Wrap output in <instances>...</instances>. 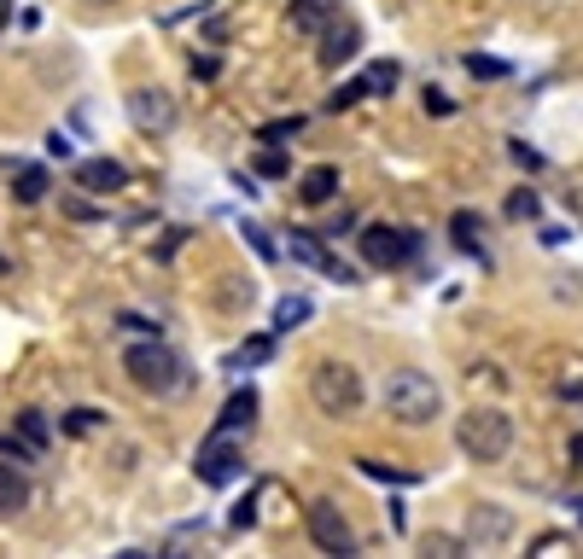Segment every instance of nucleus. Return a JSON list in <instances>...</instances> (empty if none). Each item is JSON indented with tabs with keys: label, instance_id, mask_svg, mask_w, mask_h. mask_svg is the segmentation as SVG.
Instances as JSON below:
<instances>
[{
	"label": "nucleus",
	"instance_id": "nucleus-1",
	"mask_svg": "<svg viewBox=\"0 0 583 559\" xmlns=\"http://www.w3.org/2000/svg\"><path fill=\"white\" fill-rule=\"evenodd\" d=\"M379 402H385V414H391L403 431H420V426H432V420L444 414V391H438V379L420 373V367H397V373L385 379Z\"/></svg>",
	"mask_w": 583,
	"mask_h": 559
},
{
	"label": "nucleus",
	"instance_id": "nucleus-2",
	"mask_svg": "<svg viewBox=\"0 0 583 559\" xmlns=\"http://www.w3.org/2000/svg\"><path fill=\"white\" fill-rule=\"evenodd\" d=\"M455 449L479 466H502L514 455V414L508 408H467L455 420Z\"/></svg>",
	"mask_w": 583,
	"mask_h": 559
},
{
	"label": "nucleus",
	"instance_id": "nucleus-3",
	"mask_svg": "<svg viewBox=\"0 0 583 559\" xmlns=\"http://www.w3.org/2000/svg\"><path fill=\"white\" fill-rule=\"evenodd\" d=\"M309 402L327 414V420H356L362 414V373L339 356H321L309 367Z\"/></svg>",
	"mask_w": 583,
	"mask_h": 559
},
{
	"label": "nucleus",
	"instance_id": "nucleus-4",
	"mask_svg": "<svg viewBox=\"0 0 583 559\" xmlns=\"http://www.w3.org/2000/svg\"><path fill=\"white\" fill-rule=\"evenodd\" d=\"M123 373H129V385H135V391L170 396L175 385H181V356H175L158 332H146V338H135V344L123 350Z\"/></svg>",
	"mask_w": 583,
	"mask_h": 559
},
{
	"label": "nucleus",
	"instance_id": "nucleus-5",
	"mask_svg": "<svg viewBox=\"0 0 583 559\" xmlns=\"http://www.w3.org/2000/svg\"><path fill=\"white\" fill-rule=\"evenodd\" d=\"M193 472H199V484H210V490H228V484H234V478L245 472L240 437H228V431H210L205 443H199V455H193Z\"/></svg>",
	"mask_w": 583,
	"mask_h": 559
},
{
	"label": "nucleus",
	"instance_id": "nucleus-6",
	"mask_svg": "<svg viewBox=\"0 0 583 559\" xmlns=\"http://www.w3.org/2000/svg\"><path fill=\"white\" fill-rule=\"evenodd\" d=\"M414 257H420V233L414 228H385V222L362 228V263L368 268H403Z\"/></svg>",
	"mask_w": 583,
	"mask_h": 559
},
{
	"label": "nucleus",
	"instance_id": "nucleus-7",
	"mask_svg": "<svg viewBox=\"0 0 583 559\" xmlns=\"http://www.w3.org/2000/svg\"><path fill=\"white\" fill-rule=\"evenodd\" d=\"M304 519H309V542H315L321 554H356V548H362L356 530H350V519H344L333 501H309Z\"/></svg>",
	"mask_w": 583,
	"mask_h": 559
},
{
	"label": "nucleus",
	"instance_id": "nucleus-8",
	"mask_svg": "<svg viewBox=\"0 0 583 559\" xmlns=\"http://www.w3.org/2000/svg\"><path fill=\"white\" fill-rule=\"evenodd\" d=\"M129 123L140 134H175L181 111H175L170 88H129Z\"/></svg>",
	"mask_w": 583,
	"mask_h": 559
},
{
	"label": "nucleus",
	"instance_id": "nucleus-9",
	"mask_svg": "<svg viewBox=\"0 0 583 559\" xmlns=\"http://www.w3.org/2000/svg\"><path fill=\"white\" fill-rule=\"evenodd\" d=\"M508 536H514V513L508 507H496V501H473L467 507V530H461L467 548H502Z\"/></svg>",
	"mask_w": 583,
	"mask_h": 559
},
{
	"label": "nucleus",
	"instance_id": "nucleus-10",
	"mask_svg": "<svg viewBox=\"0 0 583 559\" xmlns=\"http://www.w3.org/2000/svg\"><path fill=\"white\" fill-rule=\"evenodd\" d=\"M356 53H362V30H356L350 18H339V12H333V18L321 24V65L339 70V65H350Z\"/></svg>",
	"mask_w": 583,
	"mask_h": 559
},
{
	"label": "nucleus",
	"instance_id": "nucleus-11",
	"mask_svg": "<svg viewBox=\"0 0 583 559\" xmlns=\"http://www.w3.org/2000/svg\"><path fill=\"white\" fill-rule=\"evenodd\" d=\"M76 187H82V193H123V187H129V169L117 164V158H82V164H76Z\"/></svg>",
	"mask_w": 583,
	"mask_h": 559
},
{
	"label": "nucleus",
	"instance_id": "nucleus-12",
	"mask_svg": "<svg viewBox=\"0 0 583 559\" xmlns=\"http://www.w3.org/2000/svg\"><path fill=\"white\" fill-rule=\"evenodd\" d=\"M339 187H344L339 164H315V169H304V181H298V198H304L309 210H321V204H333V198H339Z\"/></svg>",
	"mask_w": 583,
	"mask_h": 559
},
{
	"label": "nucleus",
	"instance_id": "nucleus-13",
	"mask_svg": "<svg viewBox=\"0 0 583 559\" xmlns=\"http://www.w3.org/2000/svg\"><path fill=\"white\" fill-rule=\"evenodd\" d=\"M257 426V391L251 385H240V391L222 402V414H216V431H228V437H240V431Z\"/></svg>",
	"mask_w": 583,
	"mask_h": 559
},
{
	"label": "nucleus",
	"instance_id": "nucleus-14",
	"mask_svg": "<svg viewBox=\"0 0 583 559\" xmlns=\"http://www.w3.org/2000/svg\"><path fill=\"white\" fill-rule=\"evenodd\" d=\"M30 507V478L18 472V461H0V519H18Z\"/></svg>",
	"mask_w": 583,
	"mask_h": 559
},
{
	"label": "nucleus",
	"instance_id": "nucleus-15",
	"mask_svg": "<svg viewBox=\"0 0 583 559\" xmlns=\"http://www.w3.org/2000/svg\"><path fill=\"white\" fill-rule=\"evenodd\" d=\"M327 18H333V0H292V12H286V24L298 35H321Z\"/></svg>",
	"mask_w": 583,
	"mask_h": 559
},
{
	"label": "nucleus",
	"instance_id": "nucleus-16",
	"mask_svg": "<svg viewBox=\"0 0 583 559\" xmlns=\"http://www.w3.org/2000/svg\"><path fill=\"white\" fill-rule=\"evenodd\" d=\"M12 198H18V204H41V198H47V169L24 164L18 175H12Z\"/></svg>",
	"mask_w": 583,
	"mask_h": 559
},
{
	"label": "nucleus",
	"instance_id": "nucleus-17",
	"mask_svg": "<svg viewBox=\"0 0 583 559\" xmlns=\"http://www.w3.org/2000/svg\"><path fill=\"white\" fill-rule=\"evenodd\" d=\"M18 443H24L30 455L47 449V414H41V408H24V414H18Z\"/></svg>",
	"mask_w": 583,
	"mask_h": 559
},
{
	"label": "nucleus",
	"instance_id": "nucleus-18",
	"mask_svg": "<svg viewBox=\"0 0 583 559\" xmlns=\"http://www.w3.org/2000/svg\"><path fill=\"white\" fill-rule=\"evenodd\" d=\"M309 309H315V303H309L304 292L280 297V303H275V332H292V327H304V321H309Z\"/></svg>",
	"mask_w": 583,
	"mask_h": 559
},
{
	"label": "nucleus",
	"instance_id": "nucleus-19",
	"mask_svg": "<svg viewBox=\"0 0 583 559\" xmlns=\"http://www.w3.org/2000/svg\"><path fill=\"white\" fill-rule=\"evenodd\" d=\"M397 82H403V70L391 65V59H379V65H368V70H362V88H368V94H391Z\"/></svg>",
	"mask_w": 583,
	"mask_h": 559
},
{
	"label": "nucleus",
	"instance_id": "nucleus-20",
	"mask_svg": "<svg viewBox=\"0 0 583 559\" xmlns=\"http://www.w3.org/2000/svg\"><path fill=\"white\" fill-rule=\"evenodd\" d=\"M269 356H275V338H245L240 350L228 356V367H263Z\"/></svg>",
	"mask_w": 583,
	"mask_h": 559
},
{
	"label": "nucleus",
	"instance_id": "nucleus-21",
	"mask_svg": "<svg viewBox=\"0 0 583 559\" xmlns=\"http://www.w3.org/2000/svg\"><path fill=\"white\" fill-rule=\"evenodd\" d=\"M543 216V198L531 193V187H514L508 193V222H537Z\"/></svg>",
	"mask_w": 583,
	"mask_h": 559
},
{
	"label": "nucleus",
	"instance_id": "nucleus-22",
	"mask_svg": "<svg viewBox=\"0 0 583 559\" xmlns=\"http://www.w3.org/2000/svg\"><path fill=\"white\" fill-rule=\"evenodd\" d=\"M286 251H292L298 263H309V268H321V263H327V245H321L315 233H292V239H286Z\"/></svg>",
	"mask_w": 583,
	"mask_h": 559
},
{
	"label": "nucleus",
	"instance_id": "nucleus-23",
	"mask_svg": "<svg viewBox=\"0 0 583 559\" xmlns=\"http://www.w3.org/2000/svg\"><path fill=\"white\" fill-rule=\"evenodd\" d=\"M100 426H105L100 408H70V414H65V431H70V437H94Z\"/></svg>",
	"mask_w": 583,
	"mask_h": 559
},
{
	"label": "nucleus",
	"instance_id": "nucleus-24",
	"mask_svg": "<svg viewBox=\"0 0 583 559\" xmlns=\"http://www.w3.org/2000/svg\"><path fill=\"white\" fill-rule=\"evenodd\" d=\"M362 94H368V88H362V76H350V82H339V88H333V99H327V111H350V105H356Z\"/></svg>",
	"mask_w": 583,
	"mask_h": 559
},
{
	"label": "nucleus",
	"instance_id": "nucleus-25",
	"mask_svg": "<svg viewBox=\"0 0 583 559\" xmlns=\"http://www.w3.org/2000/svg\"><path fill=\"white\" fill-rule=\"evenodd\" d=\"M245 245H251V251H257V257H263V263H275V257H280V251H275V239H269V233H263V228H257V222H245Z\"/></svg>",
	"mask_w": 583,
	"mask_h": 559
},
{
	"label": "nucleus",
	"instance_id": "nucleus-26",
	"mask_svg": "<svg viewBox=\"0 0 583 559\" xmlns=\"http://www.w3.org/2000/svg\"><path fill=\"white\" fill-rule=\"evenodd\" d=\"M292 134H304V117H292V123H269V129L257 134V140H263V146H286Z\"/></svg>",
	"mask_w": 583,
	"mask_h": 559
},
{
	"label": "nucleus",
	"instance_id": "nucleus-27",
	"mask_svg": "<svg viewBox=\"0 0 583 559\" xmlns=\"http://www.w3.org/2000/svg\"><path fill=\"white\" fill-rule=\"evenodd\" d=\"M467 70H473V76H490V82H502V76H508L502 59H479V53H467Z\"/></svg>",
	"mask_w": 583,
	"mask_h": 559
},
{
	"label": "nucleus",
	"instance_id": "nucleus-28",
	"mask_svg": "<svg viewBox=\"0 0 583 559\" xmlns=\"http://www.w3.org/2000/svg\"><path fill=\"white\" fill-rule=\"evenodd\" d=\"M321 274H327V280H339V286H356V280H362V274H356L350 263H339V257H327V263H321Z\"/></svg>",
	"mask_w": 583,
	"mask_h": 559
},
{
	"label": "nucleus",
	"instance_id": "nucleus-29",
	"mask_svg": "<svg viewBox=\"0 0 583 559\" xmlns=\"http://www.w3.org/2000/svg\"><path fill=\"white\" fill-rule=\"evenodd\" d=\"M362 472H368V478H385V484H409V472H391V466H379V461H368V455H362Z\"/></svg>",
	"mask_w": 583,
	"mask_h": 559
},
{
	"label": "nucleus",
	"instance_id": "nucleus-30",
	"mask_svg": "<svg viewBox=\"0 0 583 559\" xmlns=\"http://www.w3.org/2000/svg\"><path fill=\"white\" fill-rule=\"evenodd\" d=\"M257 175H269V181H280V175H286V158H280L275 146H269V152L257 158Z\"/></svg>",
	"mask_w": 583,
	"mask_h": 559
},
{
	"label": "nucleus",
	"instance_id": "nucleus-31",
	"mask_svg": "<svg viewBox=\"0 0 583 559\" xmlns=\"http://www.w3.org/2000/svg\"><path fill=\"white\" fill-rule=\"evenodd\" d=\"M228 525H234V530H251V525H257V501H251V495L234 507V519H228Z\"/></svg>",
	"mask_w": 583,
	"mask_h": 559
},
{
	"label": "nucleus",
	"instance_id": "nucleus-32",
	"mask_svg": "<svg viewBox=\"0 0 583 559\" xmlns=\"http://www.w3.org/2000/svg\"><path fill=\"white\" fill-rule=\"evenodd\" d=\"M0 461H18V466H24V461H35V455L18 443V437H0Z\"/></svg>",
	"mask_w": 583,
	"mask_h": 559
},
{
	"label": "nucleus",
	"instance_id": "nucleus-33",
	"mask_svg": "<svg viewBox=\"0 0 583 559\" xmlns=\"http://www.w3.org/2000/svg\"><path fill=\"white\" fill-rule=\"evenodd\" d=\"M65 216H76V222H100V210H94L88 198H65Z\"/></svg>",
	"mask_w": 583,
	"mask_h": 559
},
{
	"label": "nucleus",
	"instance_id": "nucleus-34",
	"mask_svg": "<svg viewBox=\"0 0 583 559\" xmlns=\"http://www.w3.org/2000/svg\"><path fill=\"white\" fill-rule=\"evenodd\" d=\"M566 548H572V536H560V530L537 536V554H566Z\"/></svg>",
	"mask_w": 583,
	"mask_h": 559
},
{
	"label": "nucleus",
	"instance_id": "nucleus-35",
	"mask_svg": "<svg viewBox=\"0 0 583 559\" xmlns=\"http://www.w3.org/2000/svg\"><path fill=\"white\" fill-rule=\"evenodd\" d=\"M426 111H432V117H449V111H455V99H449V94H432V88H426Z\"/></svg>",
	"mask_w": 583,
	"mask_h": 559
},
{
	"label": "nucleus",
	"instance_id": "nucleus-36",
	"mask_svg": "<svg viewBox=\"0 0 583 559\" xmlns=\"http://www.w3.org/2000/svg\"><path fill=\"white\" fill-rule=\"evenodd\" d=\"M117 327H129V332L146 338V332H158V321H146V315H117Z\"/></svg>",
	"mask_w": 583,
	"mask_h": 559
},
{
	"label": "nucleus",
	"instance_id": "nucleus-37",
	"mask_svg": "<svg viewBox=\"0 0 583 559\" xmlns=\"http://www.w3.org/2000/svg\"><path fill=\"white\" fill-rule=\"evenodd\" d=\"M514 158H519V164H525V169H543V158H537V152H531L525 140H514Z\"/></svg>",
	"mask_w": 583,
	"mask_h": 559
},
{
	"label": "nucleus",
	"instance_id": "nucleus-38",
	"mask_svg": "<svg viewBox=\"0 0 583 559\" xmlns=\"http://www.w3.org/2000/svg\"><path fill=\"white\" fill-rule=\"evenodd\" d=\"M6 24H12V0H0V30H6Z\"/></svg>",
	"mask_w": 583,
	"mask_h": 559
},
{
	"label": "nucleus",
	"instance_id": "nucleus-39",
	"mask_svg": "<svg viewBox=\"0 0 583 559\" xmlns=\"http://www.w3.org/2000/svg\"><path fill=\"white\" fill-rule=\"evenodd\" d=\"M578 513H583V495H578Z\"/></svg>",
	"mask_w": 583,
	"mask_h": 559
}]
</instances>
